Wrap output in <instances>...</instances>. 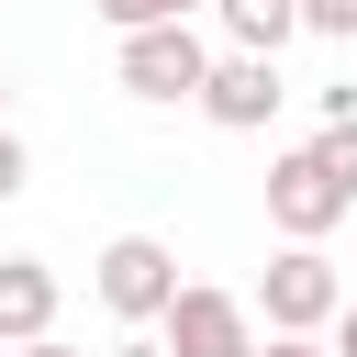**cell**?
Listing matches in <instances>:
<instances>
[{
	"label": "cell",
	"mask_w": 357,
	"mask_h": 357,
	"mask_svg": "<svg viewBox=\"0 0 357 357\" xmlns=\"http://www.w3.org/2000/svg\"><path fill=\"white\" fill-rule=\"evenodd\" d=\"M257 312H268L279 335H324V324L346 312V279H335V257H324L312 234H290V245L268 257V279H257Z\"/></svg>",
	"instance_id": "1"
},
{
	"label": "cell",
	"mask_w": 357,
	"mask_h": 357,
	"mask_svg": "<svg viewBox=\"0 0 357 357\" xmlns=\"http://www.w3.org/2000/svg\"><path fill=\"white\" fill-rule=\"evenodd\" d=\"M346 212H357V190H346V167H335L324 145H290V156L268 167V223H279V234H312V245H324Z\"/></svg>",
	"instance_id": "2"
},
{
	"label": "cell",
	"mask_w": 357,
	"mask_h": 357,
	"mask_svg": "<svg viewBox=\"0 0 357 357\" xmlns=\"http://www.w3.org/2000/svg\"><path fill=\"white\" fill-rule=\"evenodd\" d=\"M89 290H100L112 324H156V312L178 301V257H167L156 234H112V245L89 257Z\"/></svg>",
	"instance_id": "3"
},
{
	"label": "cell",
	"mask_w": 357,
	"mask_h": 357,
	"mask_svg": "<svg viewBox=\"0 0 357 357\" xmlns=\"http://www.w3.org/2000/svg\"><path fill=\"white\" fill-rule=\"evenodd\" d=\"M201 78H212L201 22H134L123 33V89L134 100H201Z\"/></svg>",
	"instance_id": "4"
},
{
	"label": "cell",
	"mask_w": 357,
	"mask_h": 357,
	"mask_svg": "<svg viewBox=\"0 0 357 357\" xmlns=\"http://www.w3.org/2000/svg\"><path fill=\"white\" fill-rule=\"evenodd\" d=\"M156 324H167V357H257V312H245L234 290L178 279V301H167Z\"/></svg>",
	"instance_id": "5"
},
{
	"label": "cell",
	"mask_w": 357,
	"mask_h": 357,
	"mask_svg": "<svg viewBox=\"0 0 357 357\" xmlns=\"http://www.w3.org/2000/svg\"><path fill=\"white\" fill-rule=\"evenodd\" d=\"M279 100H290V78H279V56H257V45L212 56V78H201V112H212L223 134H257V123H268Z\"/></svg>",
	"instance_id": "6"
},
{
	"label": "cell",
	"mask_w": 357,
	"mask_h": 357,
	"mask_svg": "<svg viewBox=\"0 0 357 357\" xmlns=\"http://www.w3.org/2000/svg\"><path fill=\"white\" fill-rule=\"evenodd\" d=\"M56 335V268L45 257H0V346Z\"/></svg>",
	"instance_id": "7"
},
{
	"label": "cell",
	"mask_w": 357,
	"mask_h": 357,
	"mask_svg": "<svg viewBox=\"0 0 357 357\" xmlns=\"http://www.w3.org/2000/svg\"><path fill=\"white\" fill-rule=\"evenodd\" d=\"M212 22H223V45H257V56H279V45L301 33V0H212Z\"/></svg>",
	"instance_id": "8"
},
{
	"label": "cell",
	"mask_w": 357,
	"mask_h": 357,
	"mask_svg": "<svg viewBox=\"0 0 357 357\" xmlns=\"http://www.w3.org/2000/svg\"><path fill=\"white\" fill-rule=\"evenodd\" d=\"M112 33H134V22H190V11H212V0H89Z\"/></svg>",
	"instance_id": "9"
},
{
	"label": "cell",
	"mask_w": 357,
	"mask_h": 357,
	"mask_svg": "<svg viewBox=\"0 0 357 357\" xmlns=\"http://www.w3.org/2000/svg\"><path fill=\"white\" fill-rule=\"evenodd\" d=\"M301 33H324V45H357V0H301Z\"/></svg>",
	"instance_id": "10"
},
{
	"label": "cell",
	"mask_w": 357,
	"mask_h": 357,
	"mask_svg": "<svg viewBox=\"0 0 357 357\" xmlns=\"http://www.w3.org/2000/svg\"><path fill=\"white\" fill-rule=\"evenodd\" d=\"M22 178H33V156H22V134L0 123V201H22Z\"/></svg>",
	"instance_id": "11"
},
{
	"label": "cell",
	"mask_w": 357,
	"mask_h": 357,
	"mask_svg": "<svg viewBox=\"0 0 357 357\" xmlns=\"http://www.w3.org/2000/svg\"><path fill=\"white\" fill-rule=\"evenodd\" d=\"M257 357H335V346H324V335H279V324H268V346H257Z\"/></svg>",
	"instance_id": "12"
},
{
	"label": "cell",
	"mask_w": 357,
	"mask_h": 357,
	"mask_svg": "<svg viewBox=\"0 0 357 357\" xmlns=\"http://www.w3.org/2000/svg\"><path fill=\"white\" fill-rule=\"evenodd\" d=\"M324 123H357V78H335V89H324Z\"/></svg>",
	"instance_id": "13"
},
{
	"label": "cell",
	"mask_w": 357,
	"mask_h": 357,
	"mask_svg": "<svg viewBox=\"0 0 357 357\" xmlns=\"http://www.w3.org/2000/svg\"><path fill=\"white\" fill-rule=\"evenodd\" d=\"M324 335H335V357H357V301H346V312H335Z\"/></svg>",
	"instance_id": "14"
},
{
	"label": "cell",
	"mask_w": 357,
	"mask_h": 357,
	"mask_svg": "<svg viewBox=\"0 0 357 357\" xmlns=\"http://www.w3.org/2000/svg\"><path fill=\"white\" fill-rule=\"evenodd\" d=\"M11 357H78V346H56V335H22V346H11Z\"/></svg>",
	"instance_id": "15"
},
{
	"label": "cell",
	"mask_w": 357,
	"mask_h": 357,
	"mask_svg": "<svg viewBox=\"0 0 357 357\" xmlns=\"http://www.w3.org/2000/svg\"><path fill=\"white\" fill-rule=\"evenodd\" d=\"M112 357H167V335H156V346H145V335H134V346H112Z\"/></svg>",
	"instance_id": "16"
},
{
	"label": "cell",
	"mask_w": 357,
	"mask_h": 357,
	"mask_svg": "<svg viewBox=\"0 0 357 357\" xmlns=\"http://www.w3.org/2000/svg\"><path fill=\"white\" fill-rule=\"evenodd\" d=\"M0 123H11V67H0Z\"/></svg>",
	"instance_id": "17"
}]
</instances>
